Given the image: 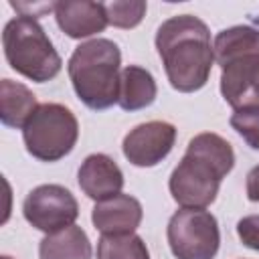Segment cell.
Listing matches in <instances>:
<instances>
[{"label": "cell", "instance_id": "1", "mask_svg": "<svg viewBox=\"0 0 259 259\" xmlns=\"http://www.w3.org/2000/svg\"><path fill=\"white\" fill-rule=\"evenodd\" d=\"M156 49L176 91L192 93L206 85L214 51L208 26L198 16L180 14L164 20L156 32Z\"/></svg>", "mask_w": 259, "mask_h": 259}, {"label": "cell", "instance_id": "2", "mask_svg": "<svg viewBox=\"0 0 259 259\" xmlns=\"http://www.w3.org/2000/svg\"><path fill=\"white\" fill-rule=\"evenodd\" d=\"M233 166L235 152L225 138L212 132L198 134L170 174V194L182 208H204L214 202L221 180Z\"/></svg>", "mask_w": 259, "mask_h": 259}, {"label": "cell", "instance_id": "3", "mask_svg": "<svg viewBox=\"0 0 259 259\" xmlns=\"http://www.w3.org/2000/svg\"><path fill=\"white\" fill-rule=\"evenodd\" d=\"M119 47L109 38L81 42L67 65L77 97L89 109H107L119 99Z\"/></svg>", "mask_w": 259, "mask_h": 259}, {"label": "cell", "instance_id": "4", "mask_svg": "<svg viewBox=\"0 0 259 259\" xmlns=\"http://www.w3.org/2000/svg\"><path fill=\"white\" fill-rule=\"evenodd\" d=\"M2 47L8 65L30 81L45 83L61 71V57L36 18L20 14L8 20L2 32Z\"/></svg>", "mask_w": 259, "mask_h": 259}, {"label": "cell", "instance_id": "5", "mask_svg": "<svg viewBox=\"0 0 259 259\" xmlns=\"http://www.w3.org/2000/svg\"><path fill=\"white\" fill-rule=\"evenodd\" d=\"M28 154L40 162H57L65 158L79 138L75 113L61 103H40L22 127Z\"/></svg>", "mask_w": 259, "mask_h": 259}, {"label": "cell", "instance_id": "6", "mask_svg": "<svg viewBox=\"0 0 259 259\" xmlns=\"http://www.w3.org/2000/svg\"><path fill=\"white\" fill-rule=\"evenodd\" d=\"M168 245L176 259H214L221 233L214 214L204 208H180L168 221Z\"/></svg>", "mask_w": 259, "mask_h": 259}, {"label": "cell", "instance_id": "7", "mask_svg": "<svg viewBox=\"0 0 259 259\" xmlns=\"http://www.w3.org/2000/svg\"><path fill=\"white\" fill-rule=\"evenodd\" d=\"M24 219L38 231L51 235L71 227L79 217L75 196L61 184H40L22 202Z\"/></svg>", "mask_w": 259, "mask_h": 259}, {"label": "cell", "instance_id": "8", "mask_svg": "<svg viewBox=\"0 0 259 259\" xmlns=\"http://www.w3.org/2000/svg\"><path fill=\"white\" fill-rule=\"evenodd\" d=\"M221 93L233 109L259 105V51L221 63Z\"/></svg>", "mask_w": 259, "mask_h": 259}, {"label": "cell", "instance_id": "9", "mask_svg": "<svg viewBox=\"0 0 259 259\" xmlns=\"http://www.w3.org/2000/svg\"><path fill=\"white\" fill-rule=\"evenodd\" d=\"M176 142V127L168 121H146L130 130L123 138V156L140 168L160 164Z\"/></svg>", "mask_w": 259, "mask_h": 259}, {"label": "cell", "instance_id": "10", "mask_svg": "<svg viewBox=\"0 0 259 259\" xmlns=\"http://www.w3.org/2000/svg\"><path fill=\"white\" fill-rule=\"evenodd\" d=\"M55 18L59 28L71 38H87L101 32L109 22L105 4L89 0H61L55 2Z\"/></svg>", "mask_w": 259, "mask_h": 259}, {"label": "cell", "instance_id": "11", "mask_svg": "<svg viewBox=\"0 0 259 259\" xmlns=\"http://www.w3.org/2000/svg\"><path fill=\"white\" fill-rule=\"evenodd\" d=\"M144 210L138 198L130 194H115L99 200L93 206L91 221L101 235H127L134 233L142 223Z\"/></svg>", "mask_w": 259, "mask_h": 259}, {"label": "cell", "instance_id": "12", "mask_svg": "<svg viewBox=\"0 0 259 259\" xmlns=\"http://www.w3.org/2000/svg\"><path fill=\"white\" fill-rule=\"evenodd\" d=\"M79 186L93 200H105L121 192L123 174L107 154H91L79 166Z\"/></svg>", "mask_w": 259, "mask_h": 259}, {"label": "cell", "instance_id": "13", "mask_svg": "<svg viewBox=\"0 0 259 259\" xmlns=\"http://www.w3.org/2000/svg\"><path fill=\"white\" fill-rule=\"evenodd\" d=\"M156 81L150 71L138 67V65H127L121 69L119 75V99L117 105L125 111H138L154 103L156 99Z\"/></svg>", "mask_w": 259, "mask_h": 259}, {"label": "cell", "instance_id": "14", "mask_svg": "<svg viewBox=\"0 0 259 259\" xmlns=\"http://www.w3.org/2000/svg\"><path fill=\"white\" fill-rule=\"evenodd\" d=\"M36 107V97L26 85L12 79L0 81V119L4 125L24 127Z\"/></svg>", "mask_w": 259, "mask_h": 259}, {"label": "cell", "instance_id": "15", "mask_svg": "<svg viewBox=\"0 0 259 259\" xmlns=\"http://www.w3.org/2000/svg\"><path fill=\"white\" fill-rule=\"evenodd\" d=\"M38 255L40 259H91V243L81 227L71 225L47 235L38 245Z\"/></svg>", "mask_w": 259, "mask_h": 259}, {"label": "cell", "instance_id": "16", "mask_svg": "<svg viewBox=\"0 0 259 259\" xmlns=\"http://www.w3.org/2000/svg\"><path fill=\"white\" fill-rule=\"evenodd\" d=\"M212 51H214V61L219 65L223 61L231 59V57L259 51V30L253 28V26H231V28H225L214 36Z\"/></svg>", "mask_w": 259, "mask_h": 259}, {"label": "cell", "instance_id": "17", "mask_svg": "<svg viewBox=\"0 0 259 259\" xmlns=\"http://www.w3.org/2000/svg\"><path fill=\"white\" fill-rule=\"evenodd\" d=\"M97 259H150V251L136 233L101 235L97 241Z\"/></svg>", "mask_w": 259, "mask_h": 259}, {"label": "cell", "instance_id": "18", "mask_svg": "<svg viewBox=\"0 0 259 259\" xmlns=\"http://www.w3.org/2000/svg\"><path fill=\"white\" fill-rule=\"evenodd\" d=\"M148 4L142 0H130V2H107L105 14L107 22L117 28H134L142 22L146 14Z\"/></svg>", "mask_w": 259, "mask_h": 259}, {"label": "cell", "instance_id": "19", "mask_svg": "<svg viewBox=\"0 0 259 259\" xmlns=\"http://www.w3.org/2000/svg\"><path fill=\"white\" fill-rule=\"evenodd\" d=\"M231 127L253 150H259V105L235 109V113L231 115Z\"/></svg>", "mask_w": 259, "mask_h": 259}, {"label": "cell", "instance_id": "20", "mask_svg": "<svg viewBox=\"0 0 259 259\" xmlns=\"http://www.w3.org/2000/svg\"><path fill=\"white\" fill-rule=\"evenodd\" d=\"M237 235L241 243L253 251H259V214L245 217L237 223Z\"/></svg>", "mask_w": 259, "mask_h": 259}, {"label": "cell", "instance_id": "21", "mask_svg": "<svg viewBox=\"0 0 259 259\" xmlns=\"http://www.w3.org/2000/svg\"><path fill=\"white\" fill-rule=\"evenodd\" d=\"M247 198L251 202H259V166L251 168L247 174Z\"/></svg>", "mask_w": 259, "mask_h": 259}, {"label": "cell", "instance_id": "22", "mask_svg": "<svg viewBox=\"0 0 259 259\" xmlns=\"http://www.w3.org/2000/svg\"><path fill=\"white\" fill-rule=\"evenodd\" d=\"M0 259H12V257H8V255H2V257H0Z\"/></svg>", "mask_w": 259, "mask_h": 259}]
</instances>
